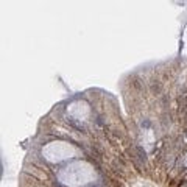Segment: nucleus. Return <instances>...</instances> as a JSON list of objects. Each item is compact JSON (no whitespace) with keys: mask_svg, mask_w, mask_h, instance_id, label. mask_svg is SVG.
<instances>
[{"mask_svg":"<svg viewBox=\"0 0 187 187\" xmlns=\"http://www.w3.org/2000/svg\"><path fill=\"white\" fill-rule=\"evenodd\" d=\"M24 173H27V175H30V176L36 178V179L45 182V184H48V181H50L48 173L44 169H39L36 165H33V164H31V165H30V164H25V165H24Z\"/></svg>","mask_w":187,"mask_h":187,"instance_id":"f257e3e1","label":"nucleus"},{"mask_svg":"<svg viewBox=\"0 0 187 187\" xmlns=\"http://www.w3.org/2000/svg\"><path fill=\"white\" fill-rule=\"evenodd\" d=\"M20 179H22L20 187H47V185H44L42 181H39V179H36V178H33V176H30V175H27V173H22Z\"/></svg>","mask_w":187,"mask_h":187,"instance_id":"f03ea898","label":"nucleus"},{"mask_svg":"<svg viewBox=\"0 0 187 187\" xmlns=\"http://www.w3.org/2000/svg\"><path fill=\"white\" fill-rule=\"evenodd\" d=\"M179 187H187V179H185V181H182V182L179 184Z\"/></svg>","mask_w":187,"mask_h":187,"instance_id":"7ed1b4c3","label":"nucleus"}]
</instances>
